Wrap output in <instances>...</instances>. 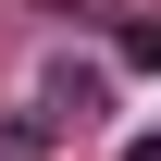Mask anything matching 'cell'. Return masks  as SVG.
<instances>
[{
  "label": "cell",
  "instance_id": "6da1fadb",
  "mask_svg": "<svg viewBox=\"0 0 161 161\" xmlns=\"http://www.w3.org/2000/svg\"><path fill=\"white\" fill-rule=\"evenodd\" d=\"M124 62H161V25H124Z\"/></svg>",
  "mask_w": 161,
  "mask_h": 161
},
{
  "label": "cell",
  "instance_id": "7a4b0ae2",
  "mask_svg": "<svg viewBox=\"0 0 161 161\" xmlns=\"http://www.w3.org/2000/svg\"><path fill=\"white\" fill-rule=\"evenodd\" d=\"M124 161H161V136H136V149H124Z\"/></svg>",
  "mask_w": 161,
  "mask_h": 161
}]
</instances>
